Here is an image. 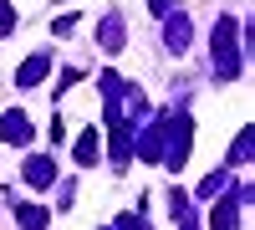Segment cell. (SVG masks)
I'll return each instance as SVG.
<instances>
[{
    "label": "cell",
    "mask_w": 255,
    "mask_h": 230,
    "mask_svg": "<svg viewBox=\"0 0 255 230\" xmlns=\"http://www.w3.org/2000/svg\"><path fill=\"white\" fill-rule=\"evenodd\" d=\"M26 179H31V184H51V164H46V159H31Z\"/></svg>",
    "instance_id": "3957f363"
},
{
    "label": "cell",
    "mask_w": 255,
    "mask_h": 230,
    "mask_svg": "<svg viewBox=\"0 0 255 230\" xmlns=\"http://www.w3.org/2000/svg\"><path fill=\"white\" fill-rule=\"evenodd\" d=\"M41 72H46V56H31L26 67H20V87H31V82H36Z\"/></svg>",
    "instance_id": "7a4b0ae2"
},
{
    "label": "cell",
    "mask_w": 255,
    "mask_h": 230,
    "mask_svg": "<svg viewBox=\"0 0 255 230\" xmlns=\"http://www.w3.org/2000/svg\"><path fill=\"white\" fill-rule=\"evenodd\" d=\"M0 138H5V143H26V138H31L26 113H5V118H0Z\"/></svg>",
    "instance_id": "6da1fadb"
}]
</instances>
